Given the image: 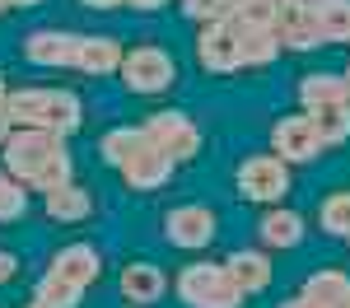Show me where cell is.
I'll return each instance as SVG.
<instances>
[{
    "instance_id": "6da1fadb",
    "label": "cell",
    "mask_w": 350,
    "mask_h": 308,
    "mask_svg": "<svg viewBox=\"0 0 350 308\" xmlns=\"http://www.w3.org/2000/svg\"><path fill=\"white\" fill-rule=\"evenodd\" d=\"M80 98L70 89H14L5 94V117L14 126H38V131H56V136H70L80 131Z\"/></svg>"
},
{
    "instance_id": "7a4b0ae2",
    "label": "cell",
    "mask_w": 350,
    "mask_h": 308,
    "mask_svg": "<svg viewBox=\"0 0 350 308\" xmlns=\"http://www.w3.org/2000/svg\"><path fill=\"white\" fill-rule=\"evenodd\" d=\"M0 154H5V168H10L14 178L33 182L56 154H66V136L38 131V126H14V131L5 136V145H0Z\"/></svg>"
},
{
    "instance_id": "3957f363",
    "label": "cell",
    "mask_w": 350,
    "mask_h": 308,
    "mask_svg": "<svg viewBox=\"0 0 350 308\" xmlns=\"http://www.w3.org/2000/svg\"><path fill=\"white\" fill-rule=\"evenodd\" d=\"M178 294L191 308H239L243 304V290L229 280L224 262H191V266H183Z\"/></svg>"
},
{
    "instance_id": "277c9868",
    "label": "cell",
    "mask_w": 350,
    "mask_h": 308,
    "mask_svg": "<svg viewBox=\"0 0 350 308\" xmlns=\"http://www.w3.org/2000/svg\"><path fill=\"white\" fill-rule=\"evenodd\" d=\"M140 136L150 140L159 154H168L173 164H183L191 159L196 150H201V131H196V122H191L187 112H154V117H145L140 122Z\"/></svg>"
},
{
    "instance_id": "5b68a950",
    "label": "cell",
    "mask_w": 350,
    "mask_h": 308,
    "mask_svg": "<svg viewBox=\"0 0 350 308\" xmlns=\"http://www.w3.org/2000/svg\"><path fill=\"white\" fill-rule=\"evenodd\" d=\"M122 80L131 94H163L173 84V56L154 42H145V47L122 56Z\"/></svg>"
},
{
    "instance_id": "8992f818",
    "label": "cell",
    "mask_w": 350,
    "mask_h": 308,
    "mask_svg": "<svg viewBox=\"0 0 350 308\" xmlns=\"http://www.w3.org/2000/svg\"><path fill=\"white\" fill-rule=\"evenodd\" d=\"M239 192L247 201H280L290 192V168L280 154H247L239 164Z\"/></svg>"
},
{
    "instance_id": "52a82bcc",
    "label": "cell",
    "mask_w": 350,
    "mask_h": 308,
    "mask_svg": "<svg viewBox=\"0 0 350 308\" xmlns=\"http://www.w3.org/2000/svg\"><path fill=\"white\" fill-rule=\"evenodd\" d=\"M271 150L285 159V164H308V159H318L323 154V140L313 131V122H308V112L304 117H280L275 126H271Z\"/></svg>"
},
{
    "instance_id": "ba28073f",
    "label": "cell",
    "mask_w": 350,
    "mask_h": 308,
    "mask_svg": "<svg viewBox=\"0 0 350 308\" xmlns=\"http://www.w3.org/2000/svg\"><path fill=\"white\" fill-rule=\"evenodd\" d=\"M163 238L173 248H187V252L206 248L215 238V210H206V206H173L163 215Z\"/></svg>"
},
{
    "instance_id": "9c48e42d",
    "label": "cell",
    "mask_w": 350,
    "mask_h": 308,
    "mask_svg": "<svg viewBox=\"0 0 350 308\" xmlns=\"http://www.w3.org/2000/svg\"><path fill=\"white\" fill-rule=\"evenodd\" d=\"M196 56L211 75H234L243 70V56H239V28L229 19H215V24L201 28V42H196Z\"/></svg>"
},
{
    "instance_id": "30bf717a",
    "label": "cell",
    "mask_w": 350,
    "mask_h": 308,
    "mask_svg": "<svg viewBox=\"0 0 350 308\" xmlns=\"http://www.w3.org/2000/svg\"><path fill=\"white\" fill-rule=\"evenodd\" d=\"M75 52H80V38L61 33V28H38L24 38V61H33V66L61 70V66H75Z\"/></svg>"
},
{
    "instance_id": "8fae6325",
    "label": "cell",
    "mask_w": 350,
    "mask_h": 308,
    "mask_svg": "<svg viewBox=\"0 0 350 308\" xmlns=\"http://www.w3.org/2000/svg\"><path fill=\"white\" fill-rule=\"evenodd\" d=\"M168 173H173V159L159 154L150 140H145L131 159L122 164V178H126V187H131V192H159L163 182H168Z\"/></svg>"
},
{
    "instance_id": "7c38bea8",
    "label": "cell",
    "mask_w": 350,
    "mask_h": 308,
    "mask_svg": "<svg viewBox=\"0 0 350 308\" xmlns=\"http://www.w3.org/2000/svg\"><path fill=\"white\" fill-rule=\"evenodd\" d=\"M47 271L61 276V280H70V285H84V290H89V280H98V271H103V257H98V248H89V243H66V248L52 257Z\"/></svg>"
},
{
    "instance_id": "4fadbf2b",
    "label": "cell",
    "mask_w": 350,
    "mask_h": 308,
    "mask_svg": "<svg viewBox=\"0 0 350 308\" xmlns=\"http://www.w3.org/2000/svg\"><path fill=\"white\" fill-rule=\"evenodd\" d=\"M163 271L154 262H131V266H122V299L135 308H150L163 299Z\"/></svg>"
},
{
    "instance_id": "5bb4252c",
    "label": "cell",
    "mask_w": 350,
    "mask_h": 308,
    "mask_svg": "<svg viewBox=\"0 0 350 308\" xmlns=\"http://www.w3.org/2000/svg\"><path fill=\"white\" fill-rule=\"evenodd\" d=\"M275 38H280V47H295V52H313V47H323L318 14L280 5V14H275Z\"/></svg>"
},
{
    "instance_id": "9a60e30c",
    "label": "cell",
    "mask_w": 350,
    "mask_h": 308,
    "mask_svg": "<svg viewBox=\"0 0 350 308\" xmlns=\"http://www.w3.org/2000/svg\"><path fill=\"white\" fill-rule=\"evenodd\" d=\"M75 70H84V75H112V70H122V42L108 38V33H89V38H80Z\"/></svg>"
},
{
    "instance_id": "2e32d148",
    "label": "cell",
    "mask_w": 350,
    "mask_h": 308,
    "mask_svg": "<svg viewBox=\"0 0 350 308\" xmlns=\"http://www.w3.org/2000/svg\"><path fill=\"white\" fill-rule=\"evenodd\" d=\"M224 271H229V280L239 285L243 294H262V290L271 285V262L262 257V252H252V248L234 252V257L224 262Z\"/></svg>"
},
{
    "instance_id": "e0dca14e",
    "label": "cell",
    "mask_w": 350,
    "mask_h": 308,
    "mask_svg": "<svg viewBox=\"0 0 350 308\" xmlns=\"http://www.w3.org/2000/svg\"><path fill=\"white\" fill-rule=\"evenodd\" d=\"M299 294H304L308 304H318V308H341V299L350 294V280H346V271L327 266V271H313V276L304 280Z\"/></svg>"
},
{
    "instance_id": "ac0fdd59",
    "label": "cell",
    "mask_w": 350,
    "mask_h": 308,
    "mask_svg": "<svg viewBox=\"0 0 350 308\" xmlns=\"http://www.w3.org/2000/svg\"><path fill=\"white\" fill-rule=\"evenodd\" d=\"M234 24V19H229ZM239 28V56H243V66H271L275 56H280V38H275V28Z\"/></svg>"
},
{
    "instance_id": "d6986e66",
    "label": "cell",
    "mask_w": 350,
    "mask_h": 308,
    "mask_svg": "<svg viewBox=\"0 0 350 308\" xmlns=\"http://www.w3.org/2000/svg\"><path fill=\"white\" fill-rule=\"evenodd\" d=\"M304 112H308L313 131H318V140H323V150L350 140V103H327V108H304Z\"/></svg>"
},
{
    "instance_id": "ffe728a7",
    "label": "cell",
    "mask_w": 350,
    "mask_h": 308,
    "mask_svg": "<svg viewBox=\"0 0 350 308\" xmlns=\"http://www.w3.org/2000/svg\"><path fill=\"white\" fill-rule=\"evenodd\" d=\"M257 234H262L267 248H295L304 238V215L299 210H271L267 220L257 224Z\"/></svg>"
},
{
    "instance_id": "44dd1931",
    "label": "cell",
    "mask_w": 350,
    "mask_h": 308,
    "mask_svg": "<svg viewBox=\"0 0 350 308\" xmlns=\"http://www.w3.org/2000/svg\"><path fill=\"white\" fill-rule=\"evenodd\" d=\"M299 103L304 108H327V103H350L346 98V84H341V75H304L299 80Z\"/></svg>"
},
{
    "instance_id": "7402d4cb",
    "label": "cell",
    "mask_w": 350,
    "mask_h": 308,
    "mask_svg": "<svg viewBox=\"0 0 350 308\" xmlns=\"http://www.w3.org/2000/svg\"><path fill=\"white\" fill-rule=\"evenodd\" d=\"M89 192L84 187H75V182H66V187H56V192H47V215L52 220H66V224H75V220H89Z\"/></svg>"
},
{
    "instance_id": "603a6c76",
    "label": "cell",
    "mask_w": 350,
    "mask_h": 308,
    "mask_svg": "<svg viewBox=\"0 0 350 308\" xmlns=\"http://www.w3.org/2000/svg\"><path fill=\"white\" fill-rule=\"evenodd\" d=\"M84 299V285H70V280H61V276H47L38 280V290H33V304H42V308H75Z\"/></svg>"
},
{
    "instance_id": "cb8c5ba5",
    "label": "cell",
    "mask_w": 350,
    "mask_h": 308,
    "mask_svg": "<svg viewBox=\"0 0 350 308\" xmlns=\"http://www.w3.org/2000/svg\"><path fill=\"white\" fill-rule=\"evenodd\" d=\"M140 145H145V136H140V126H112L108 136H103V145H98V150H103V159H108V164H126V159H131L135 150H140Z\"/></svg>"
},
{
    "instance_id": "d4e9b609",
    "label": "cell",
    "mask_w": 350,
    "mask_h": 308,
    "mask_svg": "<svg viewBox=\"0 0 350 308\" xmlns=\"http://www.w3.org/2000/svg\"><path fill=\"white\" fill-rule=\"evenodd\" d=\"M318 33L323 42H350V0H332L318 14Z\"/></svg>"
},
{
    "instance_id": "484cf974",
    "label": "cell",
    "mask_w": 350,
    "mask_h": 308,
    "mask_svg": "<svg viewBox=\"0 0 350 308\" xmlns=\"http://www.w3.org/2000/svg\"><path fill=\"white\" fill-rule=\"evenodd\" d=\"M323 229H327V234H346V238H350V192H332L323 201Z\"/></svg>"
},
{
    "instance_id": "4316f807",
    "label": "cell",
    "mask_w": 350,
    "mask_h": 308,
    "mask_svg": "<svg viewBox=\"0 0 350 308\" xmlns=\"http://www.w3.org/2000/svg\"><path fill=\"white\" fill-rule=\"evenodd\" d=\"M24 210H28V192L14 182V178L0 173V220H19Z\"/></svg>"
},
{
    "instance_id": "83f0119b",
    "label": "cell",
    "mask_w": 350,
    "mask_h": 308,
    "mask_svg": "<svg viewBox=\"0 0 350 308\" xmlns=\"http://www.w3.org/2000/svg\"><path fill=\"white\" fill-rule=\"evenodd\" d=\"M66 182H70V154H56V159L42 168L28 187H38V192H56V187H66Z\"/></svg>"
},
{
    "instance_id": "f1b7e54d",
    "label": "cell",
    "mask_w": 350,
    "mask_h": 308,
    "mask_svg": "<svg viewBox=\"0 0 350 308\" xmlns=\"http://www.w3.org/2000/svg\"><path fill=\"white\" fill-rule=\"evenodd\" d=\"M183 14L201 19V24H215V19L229 14V0H183Z\"/></svg>"
},
{
    "instance_id": "f546056e",
    "label": "cell",
    "mask_w": 350,
    "mask_h": 308,
    "mask_svg": "<svg viewBox=\"0 0 350 308\" xmlns=\"http://www.w3.org/2000/svg\"><path fill=\"white\" fill-rule=\"evenodd\" d=\"M14 271H19V257H14V252H0V285L14 280Z\"/></svg>"
},
{
    "instance_id": "4dcf8cb0",
    "label": "cell",
    "mask_w": 350,
    "mask_h": 308,
    "mask_svg": "<svg viewBox=\"0 0 350 308\" xmlns=\"http://www.w3.org/2000/svg\"><path fill=\"white\" fill-rule=\"evenodd\" d=\"M280 5H290V10H308V14H323L332 0H280Z\"/></svg>"
},
{
    "instance_id": "1f68e13d",
    "label": "cell",
    "mask_w": 350,
    "mask_h": 308,
    "mask_svg": "<svg viewBox=\"0 0 350 308\" xmlns=\"http://www.w3.org/2000/svg\"><path fill=\"white\" fill-rule=\"evenodd\" d=\"M122 5H131V10H159V5H168V0H122Z\"/></svg>"
},
{
    "instance_id": "d6a6232c",
    "label": "cell",
    "mask_w": 350,
    "mask_h": 308,
    "mask_svg": "<svg viewBox=\"0 0 350 308\" xmlns=\"http://www.w3.org/2000/svg\"><path fill=\"white\" fill-rule=\"evenodd\" d=\"M10 131H14V122L5 117V108H0V145H5V136H10Z\"/></svg>"
},
{
    "instance_id": "836d02e7",
    "label": "cell",
    "mask_w": 350,
    "mask_h": 308,
    "mask_svg": "<svg viewBox=\"0 0 350 308\" xmlns=\"http://www.w3.org/2000/svg\"><path fill=\"white\" fill-rule=\"evenodd\" d=\"M280 308H318V304H308L304 294H295V299H285V304H280Z\"/></svg>"
},
{
    "instance_id": "e575fe53",
    "label": "cell",
    "mask_w": 350,
    "mask_h": 308,
    "mask_svg": "<svg viewBox=\"0 0 350 308\" xmlns=\"http://www.w3.org/2000/svg\"><path fill=\"white\" fill-rule=\"evenodd\" d=\"M28 5H42V0H5V10H28Z\"/></svg>"
},
{
    "instance_id": "d590c367",
    "label": "cell",
    "mask_w": 350,
    "mask_h": 308,
    "mask_svg": "<svg viewBox=\"0 0 350 308\" xmlns=\"http://www.w3.org/2000/svg\"><path fill=\"white\" fill-rule=\"evenodd\" d=\"M84 5H94V10H117L122 0H84Z\"/></svg>"
},
{
    "instance_id": "8d00e7d4",
    "label": "cell",
    "mask_w": 350,
    "mask_h": 308,
    "mask_svg": "<svg viewBox=\"0 0 350 308\" xmlns=\"http://www.w3.org/2000/svg\"><path fill=\"white\" fill-rule=\"evenodd\" d=\"M341 84H346V98H350V70H346V75H341Z\"/></svg>"
},
{
    "instance_id": "74e56055",
    "label": "cell",
    "mask_w": 350,
    "mask_h": 308,
    "mask_svg": "<svg viewBox=\"0 0 350 308\" xmlns=\"http://www.w3.org/2000/svg\"><path fill=\"white\" fill-rule=\"evenodd\" d=\"M0 108H5V80H0Z\"/></svg>"
},
{
    "instance_id": "f35d334b",
    "label": "cell",
    "mask_w": 350,
    "mask_h": 308,
    "mask_svg": "<svg viewBox=\"0 0 350 308\" xmlns=\"http://www.w3.org/2000/svg\"><path fill=\"white\" fill-rule=\"evenodd\" d=\"M341 308H350V294H346V299H341Z\"/></svg>"
},
{
    "instance_id": "ab89813d",
    "label": "cell",
    "mask_w": 350,
    "mask_h": 308,
    "mask_svg": "<svg viewBox=\"0 0 350 308\" xmlns=\"http://www.w3.org/2000/svg\"><path fill=\"white\" fill-rule=\"evenodd\" d=\"M28 308H42V304H28Z\"/></svg>"
},
{
    "instance_id": "60d3db41",
    "label": "cell",
    "mask_w": 350,
    "mask_h": 308,
    "mask_svg": "<svg viewBox=\"0 0 350 308\" xmlns=\"http://www.w3.org/2000/svg\"><path fill=\"white\" fill-rule=\"evenodd\" d=\"M0 10H5V0H0Z\"/></svg>"
}]
</instances>
